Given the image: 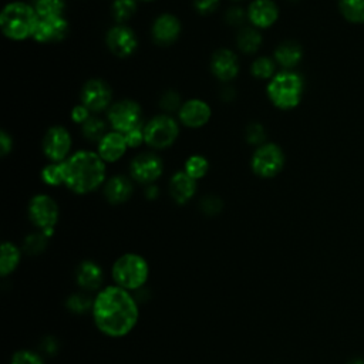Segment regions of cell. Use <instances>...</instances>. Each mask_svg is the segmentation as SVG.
Here are the masks:
<instances>
[{
	"mask_svg": "<svg viewBox=\"0 0 364 364\" xmlns=\"http://www.w3.org/2000/svg\"><path fill=\"white\" fill-rule=\"evenodd\" d=\"M347 364H364V360L363 358H354V360L348 361Z\"/></svg>",
	"mask_w": 364,
	"mask_h": 364,
	"instance_id": "47",
	"label": "cell"
},
{
	"mask_svg": "<svg viewBox=\"0 0 364 364\" xmlns=\"http://www.w3.org/2000/svg\"><path fill=\"white\" fill-rule=\"evenodd\" d=\"M284 166V154L282 148L273 142H264L257 146L250 159V168L255 175L263 179L277 176Z\"/></svg>",
	"mask_w": 364,
	"mask_h": 364,
	"instance_id": "8",
	"label": "cell"
},
{
	"mask_svg": "<svg viewBox=\"0 0 364 364\" xmlns=\"http://www.w3.org/2000/svg\"><path fill=\"white\" fill-rule=\"evenodd\" d=\"M68 34V21L64 17H48L40 18L36 26L33 38L37 43L51 44L58 43Z\"/></svg>",
	"mask_w": 364,
	"mask_h": 364,
	"instance_id": "17",
	"label": "cell"
},
{
	"mask_svg": "<svg viewBox=\"0 0 364 364\" xmlns=\"http://www.w3.org/2000/svg\"><path fill=\"white\" fill-rule=\"evenodd\" d=\"M37 16L40 18L48 17H64L65 1L64 0H31Z\"/></svg>",
	"mask_w": 364,
	"mask_h": 364,
	"instance_id": "26",
	"label": "cell"
},
{
	"mask_svg": "<svg viewBox=\"0 0 364 364\" xmlns=\"http://www.w3.org/2000/svg\"><path fill=\"white\" fill-rule=\"evenodd\" d=\"M181 31L182 26L179 18L171 13L159 14L151 26L152 40L159 46L173 44L179 38Z\"/></svg>",
	"mask_w": 364,
	"mask_h": 364,
	"instance_id": "14",
	"label": "cell"
},
{
	"mask_svg": "<svg viewBox=\"0 0 364 364\" xmlns=\"http://www.w3.org/2000/svg\"><path fill=\"white\" fill-rule=\"evenodd\" d=\"M82 135L85 139L91 142H100L101 138L108 132L107 131V124L97 115H91L82 125Z\"/></svg>",
	"mask_w": 364,
	"mask_h": 364,
	"instance_id": "28",
	"label": "cell"
},
{
	"mask_svg": "<svg viewBox=\"0 0 364 364\" xmlns=\"http://www.w3.org/2000/svg\"><path fill=\"white\" fill-rule=\"evenodd\" d=\"M250 73L257 80H272L276 75V61L270 57H257L252 65Z\"/></svg>",
	"mask_w": 364,
	"mask_h": 364,
	"instance_id": "30",
	"label": "cell"
},
{
	"mask_svg": "<svg viewBox=\"0 0 364 364\" xmlns=\"http://www.w3.org/2000/svg\"><path fill=\"white\" fill-rule=\"evenodd\" d=\"M94 304V297H91L87 291H80V293H73L67 297L65 300V307L71 313L75 314H84L92 310Z\"/></svg>",
	"mask_w": 364,
	"mask_h": 364,
	"instance_id": "29",
	"label": "cell"
},
{
	"mask_svg": "<svg viewBox=\"0 0 364 364\" xmlns=\"http://www.w3.org/2000/svg\"><path fill=\"white\" fill-rule=\"evenodd\" d=\"M247 20L256 28H269L279 18V9L273 0H253L247 10Z\"/></svg>",
	"mask_w": 364,
	"mask_h": 364,
	"instance_id": "18",
	"label": "cell"
},
{
	"mask_svg": "<svg viewBox=\"0 0 364 364\" xmlns=\"http://www.w3.org/2000/svg\"><path fill=\"white\" fill-rule=\"evenodd\" d=\"M13 148V138L7 134V131H1L0 132V151H1V156L9 155V152Z\"/></svg>",
	"mask_w": 364,
	"mask_h": 364,
	"instance_id": "44",
	"label": "cell"
},
{
	"mask_svg": "<svg viewBox=\"0 0 364 364\" xmlns=\"http://www.w3.org/2000/svg\"><path fill=\"white\" fill-rule=\"evenodd\" d=\"M144 127H145V124L142 122L141 125H138V127H135L134 129H131V131H128V132L124 134L128 148H136V146H139L142 142H145Z\"/></svg>",
	"mask_w": 364,
	"mask_h": 364,
	"instance_id": "39",
	"label": "cell"
},
{
	"mask_svg": "<svg viewBox=\"0 0 364 364\" xmlns=\"http://www.w3.org/2000/svg\"><path fill=\"white\" fill-rule=\"evenodd\" d=\"M196 182L185 171H178L171 176L169 193L178 205L188 203L196 192Z\"/></svg>",
	"mask_w": 364,
	"mask_h": 364,
	"instance_id": "21",
	"label": "cell"
},
{
	"mask_svg": "<svg viewBox=\"0 0 364 364\" xmlns=\"http://www.w3.org/2000/svg\"><path fill=\"white\" fill-rule=\"evenodd\" d=\"M71 151V135L61 127L54 125L47 129L43 138V152L50 162H64Z\"/></svg>",
	"mask_w": 364,
	"mask_h": 364,
	"instance_id": "12",
	"label": "cell"
},
{
	"mask_svg": "<svg viewBox=\"0 0 364 364\" xmlns=\"http://www.w3.org/2000/svg\"><path fill=\"white\" fill-rule=\"evenodd\" d=\"M105 44L114 55L127 58L136 50L138 38L131 27L127 24H117L107 31Z\"/></svg>",
	"mask_w": 364,
	"mask_h": 364,
	"instance_id": "13",
	"label": "cell"
},
{
	"mask_svg": "<svg viewBox=\"0 0 364 364\" xmlns=\"http://www.w3.org/2000/svg\"><path fill=\"white\" fill-rule=\"evenodd\" d=\"M220 0H193V7L199 14H210L213 13L218 6H219Z\"/></svg>",
	"mask_w": 364,
	"mask_h": 364,
	"instance_id": "42",
	"label": "cell"
},
{
	"mask_svg": "<svg viewBox=\"0 0 364 364\" xmlns=\"http://www.w3.org/2000/svg\"><path fill=\"white\" fill-rule=\"evenodd\" d=\"M136 13V0H114L112 16L118 24H125Z\"/></svg>",
	"mask_w": 364,
	"mask_h": 364,
	"instance_id": "34",
	"label": "cell"
},
{
	"mask_svg": "<svg viewBox=\"0 0 364 364\" xmlns=\"http://www.w3.org/2000/svg\"><path fill=\"white\" fill-rule=\"evenodd\" d=\"M128 149L124 134L118 131L107 132L97 144V154L104 162H117Z\"/></svg>",
	"mask_w": 364,
	"mask_h": 364,
	"instance_id": "20",
	"label": "cell"
},
{
	"mask_svg": "<svg viewBox=\"0 0 364 364\" xmlns=\"http://www.w3.org/2000/svg\"><path fill=\"white\" fill-rule=\"evenodd\" d=\"M208 169H209V162L202 155H191L185 161V166H183V171L195 181L203 178L208 173Z\"/></svg>",
	"mask_w": 364,
	"mask_h": 364,
	"instance_id": "32",
	"label": "cell"
},
{
	"mask_svg": "<svg viewBox=\"0 0 364 364\" xmlns=\"http://www.w3.org/2000/svg\"><path fill=\"white\" fill-rule=\"evenodd\" d=\"M114 283L128 291L139 290L149 276L148 262L136 253H125L119 256L111 269Z\"/></svg>",
	"mask_w": 364,
	"mask_h": 364,
	"instance_id": "5",
	"label": "cell"
},
{
	"mask_svg": "<svg viewBox=\"0 0 364 364\" xmlns=\"http://www.w3.org/2000/svg\"><path fill=\"white\" fill-rule=\"evenodd\" d=\"M343 17L350 23H364V0H338Z\"/></svg>",
	"mask_w": 364,
	"mask_h": 364,
	"instance_id": "27",
	"label": "cell"
},
{
	"mask_svg": "<svg viewBox=\"0 0 364 364\" xmlns=\"http://www.w3.org/2000/svg\"><path fill=\"white\" fill-rule=\"evenodd\" d=\"M139 1H154V0H139Z\"/></svg>",
	"mask_w": 364,
	"mask_h": 364,
	"instance_id": "48",
	"label": "cell"
},
{
	"mask_svg": "<svg viewBox=\"0 0 364 364\" xmlns=\"http://www.w3.org/2000/svg\"><path fill=\"white\" fill-rule=\"evenodd\" d=\"M10 364H44V360L31 350H18L11 355Z\"/></svg>",
	"mask_w": 364,
	"mask_h": 364,
	"instance_id": "38",
	"label": "cell"
},
{
	"mask_svg": "<svg viewBox=\"0 0 364 364\" xmlns=\"http://www.w3.org/2000/svg\"><path fill=\"white\" fill-rule=\"evenodd\" d=\"M38 16L31 3L10 1L0 14V27L3 34L13 41H23L33 38Z\"/></svg>",
	"mask_w": 364,
	"mask_h": 364,
	"instance_id": "3",
	"label": "cell"
},
{
	"mask_svg": "<svg viewBox=\"0 0 364 364\" xmlns=\"http://www.w3.org/2000/svg\"><path fill=\"white\" fill-rule=\"evenodd\" d=\"M247 18V14L243 9L235 6V7H230L228 11H226V21L230 24V26H242L243 21Z\"/></svg>",
	"mask_w": 364,
	"mask_h": 364,
	"instance_id": "41",
	"label": "cell"
},
{
	"mask_svg": "<svg viewBox=\"0 0 364 364\" xmlns=\"http://www.w3.org/2000/svg\"><path fill=\"white\" fill-rule=\"evenodd\" d=\"M162 172H164V162L154 152H142L136 155L129 164L131 178L145 186L159 179Z\"/></svg>",
	"mask_w": 364,
	"mask_h": 364,
	"instance_id": "11",
	"label": "cell"
},
{
	"mask_svg": "<svg viewBox=\"0 0 364 364\" xmlns=\"http://www.w3.org/2000/svg\"><path fill=\"white\" fill-rule=\"evenodd\" d=\"M144 193H145V198H146V199L154 200V199H156V198H158L159 191H158V186H156V185L151 183V185H146V186H145Z\"/></svg>",
	"mask_w": 364,
	"mask_h": 364,
	"instance_id": "45",
	"label": "cell"
},
{
	"mask_svg": "<svg viewBox=\"0 0 364 364\" xmlns=\"http://www.w3.org/2000/svg\"><path fill=\"white\" fill-rule=\"evenodd\" d=\"M220 97H222V100H225V101L232 100V98L235 97V91H233V88H230V87H225V88L222 90V92H220Z\"/></svg>",
	"mask_w": 364,
	"mask_h": 364,
	"instance_id": "46",
	"label": "cell"
},
{
	"mask_svg": "<svg viewBox=\"0 0 364 364\" xmlns=\"http://www.w3.org/2000/svg\"><path fill=\"white\" fill-rule=\"evenodd\" d=\"M48 236L46 233H43L41 230L33 232L30 235H27L23 240V252L30 255V256H37L40 253H43L47 247L48 243Z\"/></svg>",
	"mask_w": 364,
	"mask_h": 364,
	"instance_id": "31",
	"label": "cell"
},
{
	"mask_svg": "<svg viewBox=\"0 0 364 364\" xmlns=\"http://www.w3.org/2000/svg\"><path fill=\"white\" fill-rule=\"evenodd\" d=\"M182 98L181 94L175 90H168L165 91L161 98H159V107L164 111V114H171V112H179L182 107Z\"/></svg>",
	"mask_w": 364,
	"mask_h": 364,
	"instance_id": "35",
	"label": "cell"
},
{
	"mask_svg": "<svg viewBox=\"0 0 364 364\" xmlns=\"http://www.w3.org/2000/svg\"><path fill=\"white\" fill-rule=\"evenodd\" d=\"M107 118L114 131L125 134L142 124V109L136 101L119 100L108 108Z\"/></svg>",
	"mask_w": 364,
	"mask_h": 364,
	"instance_id": "9",
	"label": "cell"
},
{
	"mask_svg": "<svg viewBox=\"0 0 364 364\" xmlns=\"http://www.w3.org/2000/svg\"><path fill=\"white\" fill-rule=\"evenodd\" d=\"M21 250L11 242H3L0 250V274L9 276L20 263Z\"/></svg>",
	"mask_w": 364,
	"mask_h": 364,
	"instance_id": "25",
	"label": "cell"
},
{
	"mask_svg": "<svg viewBox=\"0 0 364 364\" xmlns=\"http://www.w3.org/2000/svg\"><path fill=\"white\" fill-rule=\"evenodd\" d=\"M212 74L223 82H229L239 74V58L235 51L229 48H219L210 58Z\"/></svg>",
	"mask_w": 364,
	"mask_h": 364,
	"instance_id": "16",
	"label": "cell"
},
{
	"mask_svg": "<svg viewBox=\"0 0 364 364\" xmlns=\"http://www.w3.org/2000/svg\"><path fill=\"white\" fill-rule=\"evenodd\" d=\"M92 318L97 328L108 337H124L138 323L139 309L131 291L112 284L101 289L94 297Z\"/></svg>",
	"mask_w": 364,
	"mask_h": 364,
	"instance_id": "1",
	"label": "cell"
},
{
	"mask_svg": "<svg viewBox=\"0 0 364 364\" xmlns=\"http://www.w3.org/2000/svg\"><path fill=\"white\" fill-rule=\"evenodd\" d=\"M91 111L85 107V105H82L81 102L80 104H77L73 109H71V119L75 122V124H84L90 117H91Z\"/></svg>",
	"mask_w": 364,
	"mask_h": 364,
	"instance_id": "43",
	"label": "cell"
},
{
	"mask_svg": "<svg viewBox=\"0 0 364 364\" xmlns=\"http://www.w3.org/2000/svg\"><path fill=\"white\" fill-rule=\"evenodd\" d=\"M245 138L246 142L250 145H255L256 148L263 145L266 142V131L264 127L259 122H252L247 125L246 131H245Z\"/></svg>",
	"mask_w": 364,
	"mask_h": 364,
	"instance_id": "36",
	"label": "cell"
},
{
	"mask_svg": "<svg viewBox=\"0 0 364 364\" xmlns=\"http://www.w3.org/2000/svg\"><path fill=\"white\" fill-rule=\"evenodd\" d=\"M105 162L97 152L81 149L64 161V185L78 195L98 189L105 181Z\"/></svg>",
	"mask_w": 364,
	"mask_h": 364,
	"instance_id": "2",
	"label": "cell"
},
{
	"mask_svg": "<svg viewBox=\"0 0 364 364\" xmlns=\"http://www.w3.org/2000/svg\"><path fill=\"white\" fill-rule=\"evenodd\" d=\"M80 100L91 112L98 114L112 105V90L104 80L91 78L82 85Z\"/></svg>",
	"mask_w": 364,
	"mask_h": 364,
	"instance_id": "10",
	"label": "cell"
},
{
	"mask_svg": "<svg viewBox=\"0 0 364 364\" xmlns=\"http://www.w3.org/2000/svg\"><path fill=\"white\" fill-rule=\"evenodd\" d=\"M178 117L181 124L188 128H202L209 122L212 117V109L209 104L203 100L192 98L182 104Z\"/></svg>",
	"mask_w": 364,
	"mask_h": 364,
	"instance_id": "15",
	"label": "cell"
},
{
	"mask_svg": "<svg viewBox=\"0 0 364 364\" xmlns=\"http://www.w3.org/2000/svg\"><path fill=\"white\" fill-rule=\"evenodd\" d=\"M132 191V182L124 175H115L104 183V196L112 205H121L127 202L131 198Z\"/></svg>",
	"mask_w": 364,
	"mask_h": 364,
	"instance_id": "22",
	"label": "cell"
},
{
	"mask_svg": "<svg viewBox=\"0 0 364 364\" xmlns=\"http://www.w3.org/2000/svg\"><path fill=\"white\" fill-rule=\"evenodd\" d=\"M235 1H237V0H235Z\"/></svg>",
	"mask_w": 364,
	"mask_h": 364,
	"instance_id": "49",
	"label": "cell"
},
{
	"mask_svg": "<svg viewBox=\"0 0 364 364\" xmlns=\"http://www.w3.org/2000/svg\"><path fill=\"white\" fill-rule=\"evenodd\" d=\"M303 58V47L293 40L282 41L276 50L273 60L284 70H293Z\"/></svg>",
	"mask_w": 364,
	"mask_h": 364,
	"instance_id": "23",
	"label": "cell"
},
{
	"mask_svg": "<svg viewBox=\"0 0 364 364\" xmlns=\"http://www.w3.org/2000/svg\"><path fill=\"white\" fill-rule=\"evenodd\" d=\"M41 179L50 186L64 185V162H50L41 169Z\"/></svg>",
	"mask_w": 364,
	"mask_h": 364,
	"instance_id": "33",
	"label": "cell"
},
{
	"mask_svg": "<svg viewBox=\"0 0 364 364\" xmlns=\"http://www.w3.org/2000/svg\"><path fill=\"white\" fill-rule=\"evenodd\" d=\"M27 212L31 223L38 230L51 237L60 215L57 202L50 195L37 193L30 199Z\"/></svg>",
	"mask_w": 364,
	"mask_h": 364,
	"instance_id": "7",
	"label": "cell"
},
{
	"mask_svg": "<svg viewBox=\"0 0 364 364\" xmlns=\"http://www.w3.org/2000/svg\"><path fill=\"white\" fill-rule=\"evenodd\" d=\"M75 282L82 291H100L104 282V272L97 262L82 260L75 269Z\"/></svg>",
	"mask_w": 364,
	"mask_h": 364,
	"instance_id": "19",
	"label": "cell"
},
{
	"mask_svg": "<svg viewBox=\"0 0 364 364\" xmlns=\"http://www.w3.org/2000/svg\"><path fill=\"white\" fill-rule=\"evenodd\" d=\"M223 208V202L219 196L216 195H206L200 199L199 202V209L209 216H215L218 215Z\"/></svg>",
	"mask_w": 364,
	"mask_h": 364,
	"instance_id": "37",
	"label": "cell"
},
{
	"mask_svg": "<svg viewBox=\"0 0 364 364\" xmlns=\"http://www.w3.org/2000/svg\"><path fill=\"white\" fill-rule=\"evenodd\" d=\"M304 82L300 74L293 70H283L267 82L266 94L270 102L279 109L296 108L303 97Z\"/></svg>",
	"mask_w": 364,
	"mask_h": 364,
	"instance_id": "4",
	"label": "cell"
},
{
	"mask_svg": "<svg viewBox=\"0 0 364 364\" xmlns=\"http://www.w3.org/2000/svg\"><path fill=\"white\" fill-rule=\"evenodd\" d=\"M58 348H60V344H58V340L53 336H47L44 337L41 341H40V351L44 354V355H48V357H53L58 353Z\"/></svg>",
	"mask_w": 364,
	"mask_h": 364,
	"instance_id": "40",
	"label": "cell"
},
{
	"mask_svg": "<svg viewBox=\"0 0 364 364\" xmlns=\"http://www.w3.org/2000/svg\"><path fill=\"white\" fill-rule=\"evenodd\" d=\"M179 135V124L169 114L152 117L144 127L145 144L154 149H165L173 145Z\"/></svg>",
	"mask_w": 364,
	"mask_h": 364,
	"instance_id": "6",
	"label": "cell"
},
{
	"mask_svg": "<svg viewBox=\"0 0 364 364\" xmlns=\"http://www.w3.org/2000/svg\"><path fill=\"white\" fill-rule=\"evenodd\" d=\"M262 33L253 26L242 27L236 37V46L243 54H255L262 47Z\"/></svg>",
	"mask_w": 364,
	"mask_h": 364,
	"instance_id": "24",
	"label": "cell"
}]
</instances>
